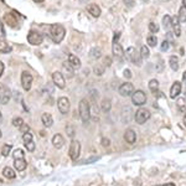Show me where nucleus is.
I'll use <instances>...</instances> for the list:
<instances>
[{"mask_svg": "<svg viewBox=\"0 0 186 186\" xmlns=\"http://www.w3.org/2000/svg\"><path fill=\"white\" fill-rule=\"evenodd\" d=\"M149 31L153 32V33H156L159 31V25L155 24V22H150L149 24Z\"/></svg>", "mask_w": 186, "mask_h": 186, "instance_id": "obj_37", "label": "nucleus"}, {"mask_svg": "<svg viewBox=\"0 0 186 186\" xmlns=\"http://www.w3.org/2000/svg\"><path fill=\"white\" fill-rule=\"evenodd\" d=\"M57 107L62 114H67L70 112V99L67 97H60L57 100Z\"/></svg>", "mask_w": 186, "mask_h": 186, "instance_id": "obj_8", "label": "nucleus"}, {"mask_svg": "<svg viewBox=\"0 0 186 186\" xmlns=\"http://www.w3.org/2000/svg\"><path fill=\"white\" fill-rule=\"evenodd\" d=\"M78 112H80V117L83 123H87L91 118V107H89V102L83 98L81 99L80 102V106H78Z\"/></svg>", "mask_w": 186, "mask_h": 186, "instance_id": "obj_2", "label": "nucleus"}, {"mask_svg": "<svg viewBox=\"0 0 186 186\" xmlns=\"http://www.w3.org/2000/svg\"><path fill=\"white\" fill-rule=\"evenodd\" d=\"M11 51V46L7 44L4 39H0V52L1 54H7Z\"/></svg>", "mask_w": 186, "mask_h": 186, "instance_id": "obj_23", "label": "nucleus"}, {"mask_svg": "<svg viewBox=\"0 0 186 186\" xmlns=\"http://www.w3.org/2000/svg\"><path fill=\"white\" fill-rule=\"evenodd\" d=\"M0 182H3V180H1V179H0Z\"/></svg>", "mask_w": 186, "mask_h": 186, "instance_id": "obj_60", "label": "nucleus"}, {"mask_svg": "<svg viewBox=\"0 0 186 186\" xmlns=\"http://www.w3.org/2000/svg\"><path fill=\"white\" fill-rule=\"evenodd\" d=\"M87 11L92 15L94 16V18H98V16L100 15V7L97 5V4H89L87 6Z\"/></svg>", "mask_w": 186, "mask_h": 186, "instance_id": "obj_20", "label": "nucleus"}, {"mask_svg": "<svg viewBox=\"0 0 186 186\" xmlns=\"http://www.w3.org/2000/svg\"><path fill=\"white\" fill-rule=\"evenodd\" d=\"M147 42H148V45H149L150 47H155L156 44H158V39H156V36H154V35H149V36L147 37Z\"/></svg>", "mask_w": 186, "mask_h": 186, "instance_id": "obj_30", "label": "nucleus"}, {"mask_svg": "<svg viewBox=\"0 0 186 186\" xmlns=\"http://www.w3.org/2000/svg\"><path fill=\"white\" fill-rule=\"evenodd\" d=\"M4 21L6 22L7 26H10V28H16V26H18V24H19L18 18H16V16L14 14H11V13H6L4 15Z\"/></svg>", "mask_w": 186, "mask_h": 186, "instance_id": "obj_13", "label": "nucleus"}, {"mask_svg": "<svg viewBox=\"0 0 186 186\" xmlns=\"http://www.w3.org/2000/svg\"><path fill=\"white\" fill-rule=\"evenodd\" d=\"M35 3H42V1H45V0H33Z\"/></svg>", "mask_w": 186, "mask_h": 186, "instance_id": "obj_55", "label": "nucleus"}, {"mask_svg": "<svg viewBox=\"0 0 186 186\" xmlns=\"http://www.w3.org/2000/svg\"><path fill=\"white\" fill-rule=\"evenodd\" d=\"M111 65H112V58H111V57H108V56H107V57L104 58V66H107V67H109V66H111Z\"/></svg>", "mask_w": 186, "mask_h": 186, "instance_id": "obj_47", "label": "nucleus"}, {"mask_svg": "<svg viewBox=\"0 0 186 186\" xmlns=\"http://www.w3.org/2000/svg\"><path fill=\"white\" fill-rule=\"evenodd\" d=\"M92 58H99L100 56H102V51H100V48L98 47H94L91 50V55H89Z\"/></svg>", "mask_w": 186, "mask_h": 186, "instance_id": "obj_32", "label": "nucleus"}, {"mask_svg": "<svg viewBox=\"0 0 186 186\" xmlns=\"http://www.w3.org/2000/svg\"><path fill=\"white\" fill-rule=\"evenodd\" d=\"M149 118H150V112L148 111V109H145V108L138 109L137 113H135V115H134V119H135V122H137L138 124H144Z\"/></svg>", "mask_w": 186, "mask_h": 186, "instance_id": "obj_6", "label": "nucleus"}, {"mask_svg": "<svg viewBox=\"0 0 186 186\" xmlns=\"http://www.w3.org/2000/svg\"><path fill=\"white\" fill-rule=\"evenodd\" d=\"M22 139H24V143L31 141V140H32V134H31V133H25V134H22Z\"/></svg>", "mask_w": 186, "mask_h": 186, "instance_id": "obj_41", "label": "nucleus"}, {"mask_svg": "<svg viewBox=\"0 0 186 186\" xmlns=\"http://www.w3.org/2000/svg\"><path fill=\"white\" fill-rule=\"evenodd\" d=\"M179 21L180 22H186V7L185 6H181L180 10H179Z\"/></svg>", "mask_w": 186, "mask_h": 186, "instance_id": "obj_28", "label": "nucleus"}, {"mask_svg": "<svg viewBox=\"0 0 186 186\" xmlns=\"http://www.w3.org/2000/svg\"><path fill=\"white\" fill-rule=\"evenodd\" d=\"M171 24H173V18L170 15H165L163 18V25H164V29L167 30L171 28Z\"/></svg>", "mask_w": 186, "mask_h": 186, "instance_id": "obj_27", "label": "nucleus"}, {"mask_svg": "<svg viewBox=\"0 0 186 186\" xmlns=\"http://www.w3.org/2000/svg\"><path fill=\"white\" fill-rule=\"evenodd\" d=\"M124 4L125 6H128V7H133L134 6V0H124Z\"/></svg>", "mask_w": 186, "mask_h": 186, "instance_id": "obj_46", "label": "nucleus"}, {"mask_svg": "<svg viewBox=\"0 0 186 186\" xmlns=\"http://www.w3.org/2000/svg\"><path fill=\"white\" fill-rule=\"evenodd\" d=\"M10 150H11V145L10 144L3 145V148H1V155L3 156H7V155H9V153H10Z\"/></svg>", "mask_w": 186, "mask_h": 186, "instance_id": "obj_35", "label": "nucleus"}, {"mask_svg": "<svg viewBox=\"0 0 186 186\" xmlns=\"http://www.w3.org/2000/svg\"><path fill=\"white\" fill-rule=\"evenodd\" d=\"M48 35H50V37H51V40L55 42V44H60V42L65 39L66 30L60 24H52L51 26H50Z\"/></svg>", "mask_w": 186, "mask_h": 186, "instance_id": "obj_1", "label": "nucleus"}, {"mask_svg": "<svg viewBox=\"0 0 186 186\" xmlns=\"http://www.w3.org/2000/svg\"><path fill=\"white\" fill-rule=\"evenodd\" d=\"M182 4H184L182 6H185V7H186V0H182Z\"/></svg>", "mask_w": 186, "mask_h": 186, "instance_id": "obj_56", "label": "nucleus"}, {"mask_svg": "<svg viewBox=\"0 0 186 186\" xmlns=\"http://www.w3.org/2000/svg\"><path fill=\"white\" fill-rule=\"evenodd\" d=\"M163 66H164V65H163V61L159 60V67H156V71H158V72H161V71H163Z\"/></svg>", "mask_w": 186, "mask_h": 186, "instance_id": "obj_48", "label": "nucleus"}, {"mask_svg": "<svg viewBox=\"0 0 186 186\" xmlns=\"http://www.w3.org/2000/svg\"><path fill=\"white\" fill-rule=\"evenodd\" d=\"M164 186H175V185H174L173 182H169V184H165Z\"/></svg>", "mask_w": 186, "mask_h": 186, "instance_id": "obj_53", "label": "nucleus"}, {"mask_svg": "<svg viewBox=\"0 0 186 186\" xmlns=\"http://www.w3.org/2000/svg\"><path fill=\"white\" fill-rule=\"evenodd\" d=\"M179 18H175L173 19V24H171V26H173V30H174V35L176 37H179L181 35V28H180V24H179Z\"/></svg>", "mask_w": 186, "mask_h": 186, "instance_id": "obj_21", "label": "nucleus"}, {"mask_svg": "<svg viewBox=\"0 0 186 186\" xmlns=\"http://www.w3.org/2000/svg\"><path fill=\"white\" fill-rule=\"evenodd\" d=\"M123 76H124V77L125 78H132V72H130V70H128V68H126V70H124V72H123Z\"/></svg>", "mask_w": 186, "mask_h": 186, "instance_id": "obj_45", "label": "nucleus"}, {"mask_svg": "<svg viewBox=\"0 0 186 186\" xmlns=\"http://www.w3.org/2000/svg\"><path fill=\"white\" fill-rule=\"evenodd\" d=\"M181 93V83L180 82H175L173 86H171V89H170V97L171 98H176Z\"/></svg>", "mask_w": 186, "mask_h": 186, "instance_id": "obj_17", "label": "nucleus"}, {"mask_svg": "<svg viewBox=\"0 0 186 186\" xmlns=\"http://www.w3.org/2000/svg\"><path fill=\"white\" fill-rule=\"evenodd\" d=\"M25 148H26L28 149V151H31V153H32V151L33 150H35V143H33L32 140L31 141H28V143H25Z\"/></svg>", "mask_w": 186, "mask_h": 186, "instance_id": "obj_39", "label": "nucleus"}, {"mask_svg": "<svg viewBox=\"0 0 186 186\" xmlns=\"http://www.w3.org/2000/svg\"><path fill=\"white\" fill-rule=\"evenodd\" d=\"M156 186H164V185H156Z\"/></svg>", "mask_w": 186, "mask_h": 186, "instance_id": "obj_59", "label": "nucleus"}, {"mask_svg": "<svg viewBox=\"0 0 186 186\" xmlns=\"http://www.w3.org/2000/svg\"><path fill=\"white\" fill-rule=\"evenodd\" d=\"M80 153H81V143L78 140H72L71 145H70V149H68L70 158L73 160V161H76L80 156Z\"/></svg>", "mask_w": 186, "mask_h": 186, "instance_id": "obj_5", "label": "nucleus"}, {"mask_svg": "<svg viewBox=\"0 0 186 186\" xmlns=\"http://www.w3.org/2000/svg\"><path fill=\"white\" fill-rule=\"evenodd\" d=\"M10 89L5 87L4 84H0V102L1 104H7L10 100Z\"/></svg>", "mask_w": 186, "mask_h": 186, "instance_id": "obj_11", "label": "nucleus"}, {"mask_svg": "<svg viewBox=\"0 0 186 186\" xmlns=\"http://www.w3.org/2000/svg\"><path fill=\"white\" fill-rule=\"evenodd\" d=\"M121 36V32H115L114 33V39H113V42H118V39Z\"/></svg>", "mask_w": 186, "mask_h": 186, "instance_id": "obj_50", "label": "nucleus"}, {"mask_svg": "<svg viewBox=\"0 0 186 186\" xmlns=\"http://www.w3.org/2000/svg\"><path fill=\"white\" fill-rule=\"evenodd\" d=\"M52 81L55 83V86L58 87V88H65L66 86V80L63 77V74L61 72H54L52 73Z\"/></svg>", "mask_w": 186, "mask_h": 186, "instance_id": "obj_12", "label": "nucleus"}, {"mask_svg": "<svg viewBox=\"0 0 186 186\" xmlns=\"http://www.w3.org/2000/svg\"><path fill=\"white\" fill-rule=\"evenodd\" d=\"M68 63L73 67L74 70H77V68H80V67H81V60L76 55H73V54L68 55Z\"/></svg>", "mask_w": 186, "mask_h": 186, "instance_id": "obj_18", "label": "nucleus"}, {"mask_svg": "<svg viewBox=\"0 0 186 186\" xmlns=\"http://www.w3.org/2000/svg\"><path fill=\"white\" fill-rule=\"evenodd\" d=\"M0 119H1V113H0Z\"/></svg>", "mask_w": 186, "mask_h": 186, "instance_id": "obj_58", "label": "nucleus"}, {"mask_svg": "<svg viewBox=\"0 0 186 186\" xmlns=\"http://www.w3.org/2000/svg\"><path fill=\"white\" fill-rule=\"evenodd\" d=\"M102 144H103V147H109L111 141H109V139H102Z\"/></svg>", "mask_w": 186, "mask_h": 186, "instance_id": "obj_49", "label": "nucleus"}, {"mask_svg": "<svg viewBox=\"0 0 186 186\" xmlns=\"http://www.w3.org/2000/svg\"><path fill=\"white\" fill-rule=\"evenodd\" d=\"M3 73H4V63L0 61V77L3 76Z\"/></svg>", "mask_w": 186, "mask_h": 186, "instance_id": "obj_51", "label": "nucleus"}, {"mask_svg": "<svg viewBox=\"0 0 186 186\" xmlns=\"http://www.w3.org/2000/svg\"><path fill=\"white\" fill-rule=\"evenodd\" d=\"M3 175L6 177V179H15L16 177V174H15V171L13 170L11 167H4V170H3Z\"/></svg>", "mask_w": 186, "mask_h": 186, "instance_id": "obj_25", "label": "nucleus"}, {"mask_svg": "<svg viewBox=\"0 0 186 186\" xmlns=\"http://www.w3.org/2000/svg\"><path fill=\"white\" fill-rule=\"evenodd\" d=\"M41 121H42V124H44L45 126H51L52 124H54V118H52V115L50 114V113H44L41 115Z\"/></svg>", "mask_w": 186, "mask_h": 186, "instance_id": "obj_22", "label": "nucleus"}, {"mask_svg": "<svg viewBox=\"0 0 186 186\" xmlns=\"http://www.w3.org/2000/svg\"><path fill=\"white\" fill-rule=\"evenodd\" d=\"M124 140L128 143V144H134L135 140H137V133L133 129H126L124 132Z\"/></svg>", "mask_w": 186, "mask_h": 186, "instance_id": "obj_14", "label": "nucleus"}, {"mask_svg": "<svg viewBox=\"0 0 186 186\" xmlns=\"http://www.w3.org/2000/svg\"><path fill=\"white\" fill-rule=\"evenodd\" d=\"M112 51H113V55L118 58H122L124 56V50L122 47V45L119 42H113V46H112Z\"/></svg>", "mask_w": 186, "mask_h": 186, "instance_id": "obj_15", "label": "nucleus"}, {"mask_svg": "<svg viewBox=\"0 0 186 186\" xmlns=\"http://www.w3.org/2000/svg\"><path fill=\"white\" fill-rule=\"evenodd\" d=\"M132 102L134 106H138V107L144 106L147 103V94L140 89L134 91V93L132 94Z\"/></svg>", "mask_w": 186, "mask_h": 186, "instance_id": "obj_4", "label": "nucleus"}, {"mask_svg": "<svg viewBox=\"0 0 186 186\" xmlns=\"http://www.w3.org/2000/svg\"><path fill=\"white\" fill-rule=\"evenodd\" d=\"M140 55H141L143 58H149V56H150L149 48H148L147 46H141V48H140Z\"/></svg>", "mask_w": 186, "mask_h": 186, "instance_id": "obj_34", "label": "nucleus"}, {"mask_svg": "<svg viewBox=\"0 0 186 186\" xmlns=\"http://www.w3.org/2000/svg\"><path fill=\"white\" fill-rule=\"evenodd\" d=\"M176 104H177V107H179V109L180 111H185V99L184 98H179L176 100Z\"/></svg>", "mask_w": 186, "mask_h": 186, "instance_id": "obj_40", "label": "nucleus"}, {"mask_svg": "<svg viewBox=\"0 0 186 186\" xmlns=\"http://www.w3.org/2000/svg\"><path fill=\"white\" fill-rule=\"evenodd\" d=\"M31 84H32V76L30 72L28 71H24L21 73V86L25 91H30L31 88Z\"/></svg>", "mask_w": 186, "mask_h": 186, "instance_id": "obj_9", "label": "nucleus"}, {"mask_svg": "<svg viewBox=\"0 0 186 186\" xmlns=\"http://www.w3.org/2000/svg\"><path fill=\"white\" fill-rule=\"evenodd\" d=\"M184 124H185V126H186V113H185V115H184Z\"/></svg>", "mask_w": 186, "mask_h": 186, "instance_id": "obj_54", "label": "nucleus"}, {"mask_svg": "<svg viewBox=\"0 0 186 186\" xmlns=\"http://www.w3.org/2000/svg\"><path fill=\"white\" fill-rule=\"evenodd\" d=\"M182 82H184V83L186 84V71H185V72L182 73Z\"/></svg>", "mask_w": 186, "mask_h": 186, "instance_id": "obj_52", "label": "nucleus"}, {"mask_svg": "<svg viewBox=\"0 0 186 186\" xmlns=\"http://www.w3.org/2000/svg\"><path fill=\"white\" fill-rule=\"evenodd\" d=\"M118 92H119V94L122 97H128V96H132L134 93V86L130 83V82H125L123 83L122 86L119 87V89H118Z\"/></svg>", "mask_w": 186, "mask_h": 186, "instance_id": "obj_10", "label": "nucleus"}, {"mask_svg": "<svg viewBox=\"0 0 186 186\" xmlns=\"http://www.w3.org/2000/svg\"><path fill=\"white\" fill-rule=\"evenodd\" d=\"M0 138H1V130H0Z\"/></svg>", "mask_w": 186, "mask_h": 186, "instance_id": "obj_57", "label": "nucleus"}, {"mask_svg": "<svg viewBox=\"0 0 186 186\" xmlns=\"http://www.w3.org/2000/svg\"><path fill=\"white\" fill-rule=\"evenodd\" d=\"M124 56H125L126 60L130 61V62H133L135 66H138V67L141 66V58H143V57H141L140 52H138L134 47H129V48L124 52Z\"/></svg>", "mask_w": 186, "mask_h": 186, "instance_id": "obj_3", "label": "nucleus"}, {"mask_svg": "<svg viewBox=\"0 0 186 186\" xmlns=\"http://www.w3.org/2000/svg\"><path fill=\"white\" fill-rule=\"evenodd\" d=\"M13 156H14V160L15 159H24L25 158V153H24L21 149H16L14 153H13Z\"/></svg>", "mask_w": 186, "mask_h": 186, "instance_id": "obj_33", "label": "nucleus"}, {"mask_svg": "<svg viewBox=\"0 0 186 186\" xmlns=\"http://www.w3.org/2000/svg\"><path fill=\"white\" fill-rule=\"evenodd\" d=\"M94 73L97 76H102L104 73V66H99V65L94 66Z\"/></svg>", "mask_w": 186, "mask_h": 186, "instance_id": "obj_38", "label": "nucleus"}, {"mask_svg": "<svg viewBox=\"0 0 186 186\" xmlns=\"http://www.w3.org/2000/svg\"><path fill=\"white\" fill-rule=\"evenodd\" d=\"M52 144L56 149H61L65 145V139L61 134H55L52 138Z\"/></svg>", "mask_w": 186, "mask_h": 186, "instance_id": "obj_16", "label": "nucleus"}, {"mask_svg": "<svg viewBox=\"0 0 186 186\" xmlns=\"http://www.w3.org/2000/svg\"><path fill=\"white\" fill-rule=\"evenodd\" d=\"M66 130H67V133H68V137H70V138H73L74 129L72 128V126H66Z\"/></svg>", "mask_w": 186, "mask_h": 186, "instance_id": "obj_43", "label": "nucleus"}, {"mask_svg": "<svg viewBox=\"0 0 186 186\" xmlns=\"http://www.w3.org/2000/svg\"><path fill=\"white\" fill-rule=\"evenodd\" d=\"M20 132H21L22 134H25V133H29V132H30V126H29L26 123H24V124L20 126Z\"/></svg>", "mask_w": 186, "mask_h": 186, "instance_id": "obj_42", "label": "nucleus"}, {"mask_svg": "<svg viewBox=\"0 0 186 186\" xmlns=\"http://www.w3.org/2000/svg\"><path fill=\"white\" fill-rule=\"evenodd\" d=\"M169 41L166 40V41H163V44H161V51H167L169 50Z\"/></svg>", "mask_w": 186, "mask_h": 186, "instance_id": "obj_44", "label": "nucleus"}, {"mask_svg": "<svg viewBox=\"0 0 186 186\" xmlns=\"http://www.w3.org/2000/svg\"><path fill=\"white\" fill-rule=\"evenodd\" d=\"M22 124H24V121H22V118H20V117H16V118H14V119H13V125L14 126H18V128H20Z\"/></svg>", "mask_w": 186, "mask_h": 186, "instance_id": "obj_36", "label": "nucleus"}, {"mask_svg": "<svg viewBox=\"0 0 186 186\" xmlns=\"http://www.w3.org/2000/svg\"><path fill=\"white\" fill-rule=\"evenodd\" d=\"M14 166H15V169L18 171H24L25 169H26V166H28V163H26V160H25V158L24 159H15Z\"/></svg>", "mask_w": 186, "mask_h": 186, "instance_id": "obj_19", "label": "nucleus"}, {"mask_svg": "<svg viewBox=\"0 0 186 186\" xmlns=\"http://www.w3.org/2000/svg\"><path fill=\"white\" fill-rule=\"evenodd\" d=\"M169 63H170V67L173 71H177L179 70V60H177L176 56H171L170 60H169Z\"/></svg>", "mask_w": 186, "mask_h": 186, "instance_id": "obj_26", "label": "nucleus"}, {"mask_svg": "<svg viewBox=\"0 0 186 186\" xmlns=\"http://www.w3.org/2000/svg\"><path fill=\"white\" fill-rule=\"evenodd\" d=\"M143 1H148V0H143Z\"/></svg>", "mask_w": 186, "mask_h": 186, "instance_id": "obj_61", "label": "nucleus"}, {"mask_svg": "<svg viewBox=\"0 0 186 186\" xmlns=\"http://www.w3.org/2000/svg\"><path fill=\"white\" fill-rule=\"evenodd\" d=\"M62 68H63L67 73H68L70 77H72V76H73V71H74V68H73V67H72L68 62H63V65H62Z\"/></svg>", "mask_w": 186, "mask_h": 186, "instance_id": "obj_29", "label": "nucleus"}, {"mask_svg": "<svg viewBox=\"0 0 186 186\" xmlns=\"http://www.w3.org/2000/svg\"><path fill=\"white\" fill-rule=\"evenodd\" d=\"M149 89H150L151 92L156 93L158 89H159V82H158L156 80H151V81L149 82Z\"/></svg>", "mask_w": 186, "mask_h": 186, "instance_id": "obj_31", "label": "nucleus"}, {"mask_svg": "<svg viewBox=\"0 0 186 186\" xmlns=\"http://www.w3.org/2000/svg\"><path fill=\"white\" fill-rule=\"evenodd\" d=\"M42 40H44V37H42L41 33L36 32V31H30L28 33V42L30 45L32 46H39L42 44Z\"/></svg>", "mask_w": 186, "mask_h": 186, "instance_id": "obj_7", "label": "nucleus"}, {"mask_svg": "<svg viewBox=\"0 0 186 186\" xmlns=\"http://www.w3.org/2000/svg\"><path fill=\"white\" fill-rule=\"evenodd\" d=\"M100 107H102V111L104 113H108L109 111H111V108H112V103H111V99L109 98H104L102 100V104H100Z\"/></svg>", "mask_w": 186, "mask_h": 186, "instance_id": "obj_24", "label": "nucleus"}]
</instances>
